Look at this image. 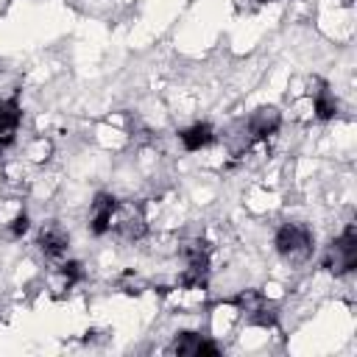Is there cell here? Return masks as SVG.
<instances>
[{
  "instance_id": "cell-1",
  "label": "cell",
  "mask_w": 357,
  "mask_h": 357,
  "mask_svg": "<svg viewBox=\"0 0 357 357\" xmlns=\"http://www.w3.org/2000/svg\"><path fill=\"white\" fill-rule=\"evenodd\" d=\"M181 259H184V271H181V287L190 290H204L206 279H209V243L206 240H187L181 245Z\"/></svg>"
},
{
  "instance_id": "cell-2",
  "label": "cell",
  "mask_w": 357,
  "mask_h": 357,
  "mask_svg": "<svg viewBox=\"0 0 357 357\" xmlns=\"http://www.w3.org/2000/svg\"><path fill=\"white\" fill-rule=\"evenodd\" d=\"M321 265L329 273H335V276H343V273H351L354 271V265H357V229H354V223H349L340 231V237H335L326 245Z\"/></svg>"
},
{
  "instance_id": "cell-3",
  "label": "cell",
  "mask_w": 357,
  "mask_h": 357,
  "mask_svg": "<svg viewBox=\"0 0 357 357\" xmlns=\"http://www.w3.org/2000/svg\"><path fill=\"white\" fill-rule=\"evenodd\" d=\"M273 245H276L279 257H284L290 262H304L312 254L315 237H312L310 226H304V223H282L273 237Z\"/></svg>"
},
{
  "instance_id": "cell-4",
  "label": "cell",
  "mask_w": 357,
  "mask_h": 357,
  "mask_svg": "<svg viewBox=\"0 0 357 357\" xmlns=\"http://www.w3.org/2000/svg\"><path fill=\"white\" fill-rule=\"evenodd\" d=\"M112 229L123 237V240H142L148 231V220H145V209L139 201H117L114 215H112Z\"/></svg>"
},
{
  "instance_id": "cell-5",
  "label": "cell",
  "mask_w": 357,
  "mask_h": 357,
  "mask_svg": "<svg viewBox=\"0 0 357 357\" xmlns=\"http://www.w3.org/2000/svg\"><path fill=\"white\" fill-rule=\"evenodd\" d=\"M234 307L245 315L248 324L257 326H273L276 324V307L268 304V298L259 290H243L234 296Z\"/></svg>"
},
{
  "instance_id": "cell-6",
  "label": "cell",
  "mask_w": 357,
  "mask_h": 357,
  "mask_svg": "<svg viewBox=\"0 0 357 357\" xmlns=\"http://www.w3.org/2000/svg\"><path fill=\"white\" fill-rule=\"evenodd\" d=\"M36 245L47 259H61L70 248V234L64 231V226L59 220H47V223H42V229L36 234Z\"/></svg>"
},
{
  "instance_id": "cell-7",
  "label": "cell",
  "mask_w": 357,
  "mask_h": 357,
  "mask_svg": "<svg viewBox=\"0 0 357 357\" xmlns=\"http://www.w3.org/2000/svg\"><path fill=\"white\" fill-rule=\"evenodd\" d=\"M279 126H282V112H279L276 106H262V109H257V112L248 117L245 131H248V139H251V142H259V139L273 137V134L279 131Z\"/></svg>"
},
{
  "instance_id": "cell-8",
  "label": "cell",
  "mask_w": 357,
  "mask_h": 357,
  "mask_svg": "<svg viewBox=\"0 0 357 357\" xmlns=\"http://www.w3.org/2000/svg\"><path fill=\"white\" fill-rule=\"evenodd\" d=\"M114 206H117V198H114L112 192H98V195H95L92 209H89V231H92L95 237H103V234L112 229Z\"/></svg>"
},
{
  "instance_id": "cell-9",
  "label": "cell",
  "mask_w": 357,
  "mask_h": 357,
  "mask_svg": "<svg viewBox=\"0 0 357 357\" xmlns=\"http://www.w3.org/2000/svg\"><path fill=\"white\" fill-rule=\"evenodd\" d=\"M170 351L181 354V357H204V354L218 357V346L209 343V340H204L198 332H178L176 340H173V346H170Z\"/></svg>"
},
{
  "instance_id": "cell-10",
  "label": "cell",
  "mask_w": 357,
  "mask_h": 357,
  "mask_svg": "<svg viewBox=\"0 0 357 357\" xmlns=\"http://www.w3.org/2000/svg\"><path fill=\"white\" fill-rule=\"evenodd\" d=\"M310 98L315 103V117L318 120H332L337 114V100L329 92V86H326L324 78H312L310 81Z\"/></svg>"
},
{
  "instance_id": "cell-11",
  "label": "cell",
  "mask_w": 357,
  "mask_h": 357,
  "mask_svg": "<svg viewBox=\"0 0 357 357\" xmlns=\"http://www.w3.org/2000/svg\"><path fill=\"white\" fill-rule=\"evenodd\" d=\"M20 106L14 98L8 100H0V145H8L17 134V126H20Z\"/></svg>"
},
{
  "instance_id": "cell-12",
  "label": "cell",
  "mask_w": 357,
  "mask_h": 357,
  "mask_svg": "<svg viewBox=\"0 0 357 357\" xmlns=\"http://www.w3.org/2000/svg\"><path fill=\"white\" fill-rule=\"evenodd\" d=\"M178 139H181V145L187 151H201V148H206L215 139V128L209 123H195V126L178 131Z\"/></svg>"
},
{
  "instance_id": "cell-13",
  "label": "cell",
  "mask_w": 357,
  "mask_h": 357,
  "mask_svg": "<svg viewBox=\"0 0 357 357\" xmlns=\"http://www.w3.org/2000/svg\"><path fill=\"white\" fill-rule=\"evenodd\" d=\"M59 279H61L64 290H70L73 284H78L84 279V265L81 262H61L59 265Z\"/></svg>"
},
{
  "instance_id": "cell-14",
  "label": "cell",
  "mask_w": 357,
  "mask_h": 357,
  "mask_svg": "<svg viewBox=\"0 0 357 357\" xmlns=\"http://www.w3.org/2000/svg\"><path fill=\"white\" fill-rule=\"evenodd\" d=\"M25 231H28V215H25V212H20V215L11 220V226H8V234H11V237H22Z\"/></svg>"
}]
</instances>
